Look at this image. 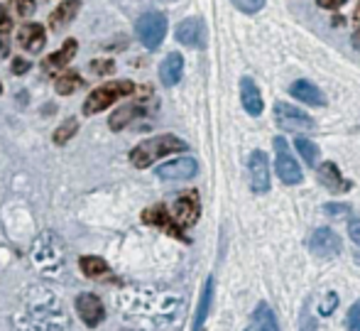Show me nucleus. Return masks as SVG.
I'll return each mask as SVG.
<instances>
[{"mask_svg": "<svg viewBox=\"0 0 360 331\" xmlns=\"http://www.w3.org/2000/svg\"><path fill=\"white\" fill-rule=\"evenodd\" d=\"M358 23H360V5H358Z\"/></svg>", "mask_w": 360, "mask_h": 331, "instance_id": "obj_39", "label": "nucleus"}, {"mask_svg": "<svg viewBox=\"0 0 360 331\" xmlns=\"http://www.w3.org/2000/svg\"><path fill=\"white\" fill-rule=\"evenodd\" d=\"M348 236H351L353 243L360 246V218H351V223H348Z\"/></svg>", "mask_w": 360, "mask_h": 331, "instance_id": "obj_34", "label": "nucleus"}, {"mask_svg": "<svg viewBox=\"0 0 360 331\" xmlns=\"http://www.w3.org/2000/svg\"><path fill=\"white\" fill-rule=\"evenodd\" d=\"M272 113H275V123L280 125L282 130H289V132H307V130L316 128V120H314L311 115H307L302 108H297V106L287 104V101H277L275 108H272Z\"/></svg>", "mask_w": 360, "mask_h": 331, "instance_id": "obj_4", "label": "nucleus"}, {"mask_svg": "<svg viewBox=\"0 0 360 331\" xmlns=\"http://www.w3.org/2000/svg\"><path fill=\"white\" fill-rule=\"evenodd\" d=\"M74 57H76V39H67V42L62 44V49H57V52H52L44 59L42 69L47 71V74H54V71L64 69Z\"/></svg>", "mask_w": 360, "mask_h": 331, "instance_id": "obj_21", "label": "nucleus"}, {"mask_svg": "<svg viewBox=\"0 0 360 331\" xmlns=\"http://www.w3.org/2000/svg\"><path fill=\"white\" fill-rule=\"evenodd\" d=\"M81 84H84V79H81L76 71H67V74L57 76V81H54V91H57L59 96H69V94H74Z\"/></svg>", "mask_w": 360, "mask_h": 331, "instance_id": "obj_24", "label": "nucleus"}, {"mask_svg": "<svg viewBox=\"0 0 360 331\" xmlns=\"http://www.w3.org/2000/svg\"><path fill=\"white\" fill-rule=\"evenodd\" d=\"M79 10H81V0H62V5L49 15V27L54 32H62L67 25H72V20L76 18Z\"/></svg>", "mask_w": 360, "mask_h": 331, "instance_id": "obj_19", "label": "nucleus"}, {"mask_svg": "<svg viewBox=\"0 0 360 331\" xmlns=\"http://www.w3.org/2000/svg\"><path fill=\"white\" fill-rule=\"evenodd\" d=\"M240 104H243V108H245V113L252 115V118H257V115L262 113V108H265L260 89H257V84L250 76H243L240 79Z\"/></svg>", "mask_w": 360, "mask_h": 331, "instance_id": "obj_15", "label": "nucleus"}, {"mask_svg": "<svg viewBox=\"0 0 360 331\" xmlns=\"http://www.w3.org/2000/svg\"><path fill=\"white\" fill-rule=\"evenodd\" d=\"M76 312H79L81 322L89 329H96L105 319V307L94 292H84L76 297Z\"/></svg>", "mask_w": 360, "mask_h": 331, "instance_id": "obj_10", "label": "nucleus"}, {"mask_svg": "<svg viewBox=\"0 0 360 331\" xmlns=\"http://www.w3.org/2000/svg\"><path fill=\"white\" fill-rule=\"evenodd\" d=\"M245 331H282L280 322H277L275 312L267 302H260L252 312V322Z\"/></svg>", "mask_w": 360, "mask_h": 331, "instance_id": "obj_20", "label": "nucleus"}, {"mask_svg": "<svg viewBox=\"0 0 360 331\" xmlns=\"http://www.w3.org/2000/svg\"><path fill=\"white\" fill-rule=\"evenodd\" d=\"M201 216V201H199V192H184V194L176 196L174 206H172V218H174V223L181 228V231H186V228H191L196 221H199Z\"/></svg>", "mask_w": 360, "mask_h": 331, "instance_id": "obj_5", "label": "nucleus"}, {"mask_svg": "<svg viewBox=\"0 0 360 331\" xmlns=\"http://www.w3.org/2000/svg\"><path fill=\"white\" fill-rule=\"evenodd\" d=\"M233 5H236L240 13L252 15V13H260V10L265 8V0H233Z\"/></svg>", "mask_w": 360, "mask_h": 331, "instance_id": "obj_29", "label": "nucleus"}, {"mask_svg": "<svg viewBox=\"0 0 360 331\" xmlns=\"http://www.w3.org/2000/svg\"><path fill=\"white\" fill-rule=\"evenodd\" d=\"M135 30H138L140 42H143L147 49H157L167 35V18L162 13H145L143 18L138 20Z\"/></svg>", "mask_w": 360, "mask_h": 331, "instance_id": "obj_6", "label": "nucleus"}, {"mask_svg": "<svg viewBox=\"0 0 360 331\" xmlns=\"http://www.w3.org/2000/svg\"><path fill=\"white\" fill-rule=\"evenodd\" d=\"M44 42H47V37H44V27L37 23H27L20 27L18 32V44L25 49V52H32L37 54L39 49L44 47Z\"/></svg>", "mask_w": 360, "mask_h": 331, "instance_id": "obj_16", "label": "nucleus"}, {"mask_svg": "<svg viewBox=\"0 0 360 331\" xmlns=\"http://www.w3.org/2000/svg\"><path fill=\"white\" fill-rule=\"evenodd\" d=\"M113 69H115V64L110 62V59H101V62L91 64V71H94V74H110Z\"/></svg>", "mask_w": 360, "mask_h": 331, "instance_id": "obj_32", "label": "nucleus"}, {"mask_svg": "<svg viewBox=\"0 0 360 331\" xmlns=\"http://www.w3.org/2000/svg\"><path fill=\"white\" fill-rule=\"evenodd\" d=\"M186 150H189V145H186L181 137L172 135V132H165V135L147 137L140 145H135L133 152H130V162H133V167H138V170H147V167L155 165L160 157H167V155H172V152H186Z\"/></svg>", "mask_w": 360, "mask_h": 331, "instance_id": "obj_1", "label": "nucleus"}, {"mask_svg": "<svg viewBox=\"0 0 360 331\" xmlns=\"http://www.w3.org/2000/svg\"><path fill=\"white\" fill-rule=\"evenodd\" d=\"M184 74V57L179 52H172L165 57V62L160 64V81L165 86H176Z\"/></svg>", "mask_w": 360, "mask_h": 331, "instance_id": "obj_18", "label": "nucleus"}, {"mask_svg": "<svg viewBox=\"0 0 360 331\" xmlns=\"http://www.w3.org/2000/svg\"><path fill=\"white\" fill-rule=\"evenodd\" d=\"M319 8H326V10H338L346 0H316Z\"/></svg>", "mask_w": 360, "mask_h": 331, "instance_id": "obj_37", "label": "nucleus"}, {"mask_svg": "<svg viewBox=\"0 0 360 331\" xmlns=\"http://www.w3.org/2000/svg\"><path fill=\"white\" fill-rule=\"evenodd\" d=\"M8 39H5V37H0V54H8Z\"/></svg>", "mask_w": 360, "mask_h": 331, "instance_id": "obj_38", "label": "nucleus"}, {"mask_svg": "<svg viewBox=\"0 0 360 331\" xmlns=\"http://www.w3.org/2000/svg\"><path fill=\"white\" fill-rule=\"evenodd\" d=\"M135 91V86L130 81H105L103 86L94 89L89 94V99L84 101V115H96L101 111H105L108 106H113L118 99L123 96H130Z\"/></svg>", "mask_w": 360, "mask_h": 331, "instance_id": "obj_2", "label": "nucleus"}, {"mask_svg": "<svg viewBox=\"0 0 360 331\" xmlns=\"http://www.w3.org/2000/svg\"><path fill=\"white\" fill-rule=\"evenodd\" d=\"M76 130H79V120L67 118L57 130H54V142H57V145H64V142H69L76 135Z\"/></svg>", "mask_w": 360, "mask_h": 331, "instance_id": "obj_26", "label": "nucleus"}, {"mask_svg": "<svg viewBox=\"0 0 360 331\" xmlns=\"http://www.w3.org/2000/svg\"><path fill=\"white\" fill-rule=\"evenodd\" d=\"M316 175H319V182H321L331 194H346V192L351 189V182L341 175V170H338L333 162H323L316 170Z\"/></svg>", "mask_w": 360, "mask_h": 331, "instance_id": "obj_14", "label": "nucleus"}, {"mask_svg": "<svg viewBox=\"0 0 360 331\" xmlns=\"http://www.w3.org/2000/svg\"><path fill=\"white\" fill-rule=\"evenodd\" d=\"M275 170L285 185H302L304 172L299 167L297 157L292 155V147L287 145V137H275Z\"/></svg>", "mask_w": 360, "mask_h": 331, "instance_id": "obj_3", "label": "nucleus"}, {"mask_svg": "<svg viewBox=\"0 0 360 331\" xmlns=\"http://www.w3.org/2000/svg\"><path fill=\"white\" fill-rule=\"evenodd\" d=\"M10 27H13V20H10V13L5 5H0V35L10 32Z\"/></svg>", "mask_w": 360, "mask_h": 331, "instance_id": "obj_33", "label": "nucleus"}, {"mask_svg": "<svg viewBox=\"0 0 360 331\" xmlns=\"http://www.w3.org/2000/svg\"><path fill=\"white\" fill-rule=\"evenodd\" d=\"M346 331H360V299L351 304L346 314Z\"/></svg>", "mask_w": 360, "mask_h": 331, "instance_id": "obj_27", "label": "nucleus"}, {"mask_svg": "<svg viewBox=\"0 0 360 331\" xmlns=\"http://www.w3.org/2000/svg\"><path fill=\"white\" fill-rule=\"evenodd\" d=\"M289 96H292V99H299L307 106H314V108H323V106H326V96L321 94V89L307 79L294 81V84L289 86Z\"/></svg>", "mask_w": 360, "mask_h": 331, "instance_id": "obj_13", "label": "nucleus"}, {"mask_svg": "<svg viewBox=\"0 0 360 331\" xmlns=\"http://www.w3.org/2000/svg\"><path fill=\"white\" fill-rule=\"evenodd\" d=\"M25 71H30L27 59H15V62H13V74H25Z\"/></svg>", "mask_w": 360, "mask_h": 331, "instance_id": "obj_36", "label": "nucleus"}, {"mask_svg": "<svg viewBox=\"0 0 360 331\" xmlns=\"http://www.w3.org/2000/svg\"><path fill=\"white\" fill-rule=\"evenodd\" d=\"M323 211H326L328 216H333V218H341V216H348V213H351V206H348V204H333V201H328L326 206H323Z\"/></svg>", "mask_w": 360, "mask_h": 331, "instance_id": "obj_30", "label": "nucleus"}, {"mask_svg": "<svg viewBox=\"0 0 360 331\" xmlns=\"http://www.w3.org/2000/svg\"><path fill=\"white\" fill-rule=\"evenodd\" d=\"M214 277L209 275V280L204 282V292L199 297V307H196V314H194V324H191V331H204L206 327V319H209V312H211V304H214Z\"/></svg>", "mask_w": 360, "mask_h": 331, "instance_id": "obj_17", "label": "nucleus"}, {"mask_svg": "<svg viewBox=\"0 0 360 331\" xmlns=\"http://www.w3.org/2000/svg\"><path fill=\"white\" fill-rule=\"evenodd\" d=\"M145 111L140 108V106H123V108H118L113 115H110V120H108V125H110V130H123V128H128L130 123H133L135 118H140Z\"/></svg>", "mask_w": 360, "mask_h": 331, "instance_id": "obj_23", "label": "nucleus"}, {"mask_svg": "<svg viewBox=\"0 0 360 331\" xmlns=\"http://www.w3.org/2000/svg\"><path fill=\"white\" fill-rule=\"evenodd\" d=\"M294 145H297V152L302 155V160L307 162V167H316V162H319L316 142H311L309 137H297V140H294Z\"/></svg>", "mask_w": 360, "mask_h": 331, "instance_id": "obj_25", "label": "nucleus"}, {"mask_svg": "<svg viewBox=\"0 0 360 331\" xmlns=\"http://www.w3.org/2000/svg\"><path fill=\"white\" fill-rule=\"evenodd\" d=\"M248 172H250V189L252 194H267L270 192V162L262 150H252L248 157Z\"/></svg>", "mask_w": 360, "mask_h": 331, "instance_id": "obj_7", "label": "nucleus"}, {"mask_svg": "<svg viewBox=\"0 0 360 331\" xmlns=\"http://www.w3.org/2000/svg\"><path fill=\"white\" fill-rule=\"evenodd\" d=\"M196 172H199V165H196L194 157H176V160H169L157 167L160 180H191Z\"/></svg>", "mask_w": 360, "mask_h": 331, "instance_id": "obj_12", "label": "nucleus"}, {"mask_svg": "<svg viewBox=\"0 0 360 331\" xmlns=\"http://www.w3.org/2000/svg\"><path fill=\"white\" fill-rule=\"evenodd\" d=\"M176 39L191 49H204L209 39V30L201 18H186L176 25Z\"/></svg>", "mask_w": 360, "mask_h": 331, "instance_id": "obj_9", "label": "nucleus"}, {"mask_svg": "<svg viewBox=\"0 0 360 331\" xmlns=\"http://www.w3.org/2000/svg\"><path fill=\"white\" fill-rule=\"evenodd\" d=\"M309 251L316 258L331 261V258H336L338 253H341V236H338L333 228H326V226L316 228V231L311 233V238H309Z\"/></svg>", "mask_w": 360, "mask_h": 331, "instance_id": "obj_8", "label": "nucleus"}, {"mask_svg": "<svg viewBox=\"0 0 360 331\" xmlns=\"http://www.w3.org/2000/svg\"><path fill=\"white\" fill-rule=\"evenodd\" d=\"M13 8H15V13H18V18L27 20V18H32V15H34L37 3H34V0H13Z\"/></svg>", "mask_w": 360, "mask_h": 331, "instance_id": "obj_28", "label": "nucleus"}, {"mask_svg": "<svg viewBox=\"0 0 360 331\" xmlns=\"http://www.w3.org/2000/svg\"><path fill=\"white\" fill-rule=\"evenodd\" d=\"M302 331H316V322H314L311 314H309V307L304 309V317H302Z\"/></svg>", "mask_w": 360, "mask_h": 331, "instance_id": "obj_35", "label": "nucleus"}, {"mask_svg": "<svg viewBox=\"0 0 360 331\" xmlns=\"http://www.w3.org/2000/svg\"><path fill=\"white\" fill-rule=\"evenodd\" d=\"M336 307H338V294L328 292V302H323L321 307H319V314H321V317H331V314L336 312Z\"/></svg>", "mask_w": 360, "mask_h": 331, "instance_id": "obj_31", "label": "nucleus"}, {"mask_svg": "<svg viewBox=\"0 0 360 331\" xmlns=\"http://www.w3.org/2000/svg\"><path fill=\"white\" fill-rule=\"evenodd\" d=\"M81 273L89 280H110V268L105 261H101L98 256H84L79 261Z\"/></svg>", "mask_w": 360, "mask_h": 331, "instance_id": "obj_22", "label": "nucleus"}, {"mask_svg": "<svg viewBox=\"0 0 360 331\" xmlns=\"http://www.w3.org/2000/svg\"><path fill=\"white\" fill-rule=\"evenodd\" d=\"M143 221H145V223H150V226L162 228V231L169 233V236L181 238L184 243H189V238H186V236H184V231H181V228L174 223V218H172L169 208H167L165 204H157V206H150V208H147V211L143 213Z\"/></svg>", "mask_w": 360, "mask_h": 331, "instance_id": "obj_11", "label": "nucleus"}]
</instances>
